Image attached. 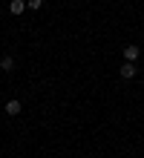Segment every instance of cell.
Here are the masks:
<instances>
[{"mask_svg": "<svg viewBox=\"0 0 144 158\" xmlns=\"http://www.w3.org/2000/svg\"><path fill=\"white\" fill-rule=\"evenodd\" d=\"M3 112L15 118V115H20V112H23V104H20V101H17V98H12V101H6V106H3Z\"/></svg>", "mask_w": 144, "mask_h": 158, "instance_id": "obj_1", "label": "cell"}, {"mask_svg": "<svg viewBox=\"0 0 144 158\" xmlns=\"http://www.w3.org/2000/svg\"><path fill=\"white\" fill-rule=\"evenodd\" d=\"M26 6H29V9H32V12H37V9H41V6H43V0H26Z\"/></svg>", "mask_w": 144, "mask_h": 158, "instance_id": "obj_6", "label": "cell"}, {"mask_svg": "<svg viewBox=\"0 0 144 158\" xmlns=\"http://www.w3.org/2000/svg\"><path fill=\"white\" fill-rule=\"evenodd\" d=\"M136 72H138V69H136V63L124 60V63H121V69H118V75H121L124 81H130V78H136Z\"/></svg>", "mask_w": 144, "mask_h": 158, "instance_id": "obj_2", "label": "cell"}, {"mask_svg": "<svg viewBox=\"0 0 144 158\" xmlns=\"http://www.w3.org/2000/svg\"><path fill=\"white\" fill-rule=\"evenodd\" d=\"M0 69L9 72V75L15 72V58H12V55H3V58H0Z\"/></svg>", "mask_w": 144, "mask_h": 158, "instance_id": "obj_5", "label": "cell"}, {"mask_svg": "<svg viewBox=\"0 0 144 158\" xmlns=\"http://www.w3.org/2000/svg\"><path fill=\"white\" fill-rule=\"evenodd\" d=\"M26 9H29V6H26V0H12V3H9V12H12L15 17H17V15H23Z\"/></svg>", "mask_w": 144, "mask_h": 158, "instance_id": "obj_4", "label": "cell"}, {"mask_svg": "<svg viewBox=\"0 0 144 158\" xmlns=\"http://www.w3.org/2000/svg\"><path fill=\"white\" fill-rule=\"evenodd\" d=\"M138 55H141V49H138V46H124V60H130V63H136L138 60Z\"/></svg>", "mask_w": 144, "mask_h": 158, "instance_id": "obj_3", "label": "cell"}]
</instances>
